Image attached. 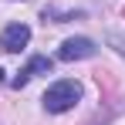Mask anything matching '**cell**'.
<instances>
[{
	"mask_svg": "<svg viewBox=\"0 0 125 125\" xmlns=\"http://www.w3.org/2000/svg\"><path fill=\"white\" fill-rule=\"evenodd\" d=\"M78 98H81V84L78 81H54L47 91H44V108L54 112V115H61L68 108H74Z\"/></svg>",
	"mask_w": 125,
	"mask_h": 125,
	"instance_id": "6da1fadb",
	"label": "cell"
},
{
	"mask_svg": "<svg viewBox=\"0 0 125 125\" xmlns=\"http://www.w3.org/2000/svg\"><path fill=\"white\" fill-rule=\"evenodd\" d=\"M27 41H31V27H27V24H10V27H3V34H0V47H3L7 54L24 51Z\"/></svg>",
	"mask_w": 125,
	"mask_h": 125,
	"instance_id": "7a4b0ae2",
	"label": "cell"
},
{
	"mask_svg": "<svg viewBox=\"0 0 125 125\" xmlns=\"http://www.w3.org/2000/svg\"><path fill=\"white\" fill-rule=\"evenodd\" d=\"M91 54H95V41H88V37H68L58 47V58L61 61H84Z\"/></svg>",
	"mask_w": 125,
	"mask_h": 125,
	"instance_id": "3957f363",
	"label": "cell"
},
{
	"mask_svg": "<svg viewBox=\"0 0 125 125\" xmlns=\"http://www.w3.org/2000/svg\"><path fill=\"white\" fill-rule=\"evenodd\" d=\"M47 71H51V58H31V64L14 78V88H21V84H27L34 74H47Z\"/></svg>",
	"mask_w": 125,
	"mask_h": 125,
	"instance_id": "277c9868",
	"label": "cell"
},
{
	"mask_svg": "<svg viewBox=\"0 0 125 125\" xmlns=\"http://www.w3.org/2000/svg\"><path fill=\"white\" fill-rule=\"evenodd\" d=\"M108 41L115 44V51H118V54H125V37H122V34H108Z\"/></svg>",
	"mask_w": 125,
	"mask_h": 125,
	"instance_id": "5b68a950",
	"label": "cell"
}]
</instances>
